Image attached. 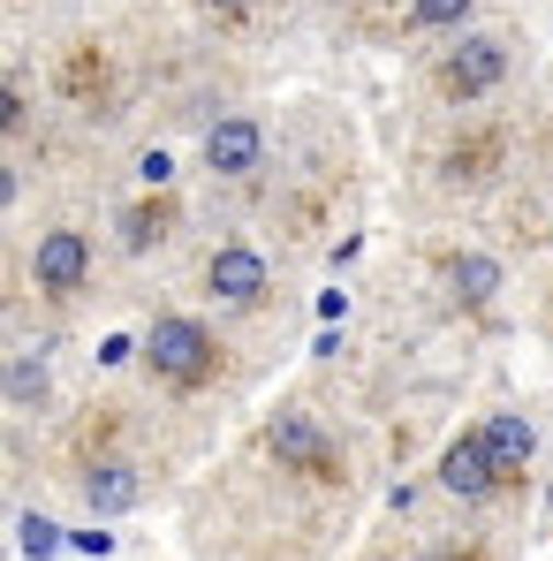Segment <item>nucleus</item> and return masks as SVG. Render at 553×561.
Segmentation results:
<instances>
[{"instance_id": "1", "label": "nucleus", "mask_w": 553, "mask_h": 561, "mask_svg": "<svg viewBox=\"0 0 553 561\" xmlns=\"http://www.w3.org/2000/svg\"><path fill=\"white\" fill-rule=\"evenodd\" d=\"M145 365H152V379H168V387H205L212 365H220V342H212V327L168 311V319L145 334Z\"/></svg>"}, {"instance_id": "2", "label": "nucleus", "mask_w": 553, "mask_h": 561, "mask_svg": "<svg viewBox=\"0 0 553 561\" xmlns=\"http://www.w3.org/2000/svg\"><path fill=\"white\" fill-rule=\"evenodd\" d=\"M500 77H508V46L485 38V31H477V38H456L448 61H440V92L448 99H493Z\"/></svg>"}, {"instance_id": "3", "label": "nucleus", "mask_w": 553, "mask_h": 561, "mask_svg": "<svg viewBox=\"0 0 553 561\" xmlns=\"http://www.w3.org/2000/svg\"><path fill=\"white\" fill-rule=\"evenodd\" d=\"M266 448H274V463L311 470V478H334V470H342L334 440H326V425H319L311 410H280L274 425H266Z\"/></svg>"}, {"instance_id": "4", "label": "nucleus", "mask_w": 553, "mask_h": 561, "mask_svg": "<svg viewBox=\"0 0 553 561\" xmlns=\"http://www.w3.org/2000/svg\"><path fill=\"white\" fill-rule=\"evenodd\" d=\"M31 280H38L46 296H77V288L92 280V243H84L77 228L38 236V251H31Z\"/></svg>"}, {"instance_id": "5", "label": "nucleus", "mask_w": 553, "mask_h": 561, "mask_svg": "<svg viewBox=\"0 0 553 561\" xmlns=\"http://www.w3.org/2000/svg\"><path fill=\"white\" fill-rule=\"evenodd\" d=\"M205 288H212L220 304L251 311V304L266 296V259H258L251 243H220V251H212V266H205Z\"/></svg>"}, {"instance_id": "6", "label": "nucleus", "mask_w": 553, "mask_h": 561, "mask_svg": "<svg viewBox=\"0 0 553 561\" xmlns=\"http://www.w3.org/2000/svg\"><path fill=\"white\" fill-rule=\"evenodd\" d=\"M258 160H266V129L251 114H228V122L205 129V168L212 175H251Z\"/></svg>"}, {"instance_id": "7", "label": "nucleus", "mask_w": 553, "mask_h": 561, "mask_svg": "<svg viewBox=\"0 0 553 561\" xmlns=\"http://www.w3.org/2000/svg\"><path fill=\"white\" fill-rule=\"evenodd\" d=\"M440 485H448L456 501H493V493H500L508 478L493 470V456H485V440H477V433H462L456 448L440 456Z\"/></svg>"}, {"instance_id": "8", "label": "nucleus", "mask_w": 553, "mask_h": 561, "mask_svg": "<svg viewBox=\"0 0 553 561\" xmlns=\"http://www.w3.org/2000/svg\"><path fill=\"white\" fill-rule=\"evenodd\" d=\"M477 440H485V456L500 478H523V470L539 463V433H531V417H516V410H493L485 425H477Z\"/></svg>"}, {"instance_id": "9", "label": "nucleus", "mask_w": 553, "mask_h": 561, "mask_svg": "<svg viewBox=\"0 0 553 561\" xmlns=\"http://www.w3.org/2000/svg\"><path fill=\"white\" fill-rule=\"evenodd\" d=\"M137 493H145V478H137L129 463H114V456L84 470V501H92L99 516H122V508H137Z\"/></svg>"}, {"instance_id": "10", "label": "nucleus", "mask_w": 553, "mask_h": 561, "mask_svg": "<svg viewBox=\"0 0 553 561\" xmlns=\"http://www.w3.org/2000/svg\"><path fill=\"white\" fill-rule=\"evenodd\" d=\"M448 280H456L462 304H493V296H500V259H485V251H456V259H448Z\"/></svg>"}, {"instance_id": "11", "label": "nucleus", "mask_w": 553, "mask_h": 561, "mask_svg": "<svg viewBox=\"0 0 553 561\" xmlns=\"http://www.w3.org/2000/svg\"><path fill=\"white\" fill-rule=\"evenodd\" d=\"M500 168V137L485 129V137H462L456 152H448V183H485Z\"/></svg>"}, {"instance_id": "12", "label": "nucleus", "mask_w": 553, "mask_h": 561, "mask_svg": "<svg viewBox=\"0 0 553 561\" xmlns=\"http://www.w3.org/2000/svg\"><path fill=\"white\" fill-rule=\"evenodd\" d=\"M168 228H175V205H168V197H145V205H129V220H122V243H129V251H152Z\"/></svg>"}, {"instance_id": "13", "label": "nucleus", "mask_w": 553, "mask_h": 561, "mask_svg": "<svg viewBox=\"0 0 553 561\" xmlns=\"http://www.w3.org/2000/svg\"><path fill=\"white\" fill-rule=\"evenodd\" d=\"M0 387H8V402H23V410H31V402H46V387H54V379H46V365H38V357H15Z\"/></svg>"}, {"instance_id": "14", "label": "nucleus", "mask_w": 553, "mask_h": 561, "mask_svg": "<svg viewBox=\"0 0 553 561\" xmlns=\"http://www.w3.org/2000/svg\"><path fill=\"white\" fill-rule=\"evenodd\" d=\"M470 0H410V31H456Z\"/></svg>"}, {"instance_id": "15", "label": "nucleus", "mask_w": 553, "mask_h": 561, "mask_svg": "<svg viewBox=\"0 0 553 561\" xmlns=\"http://www.w3.org/2000/svg\"><path fill=\"white\" fill-rule=\"evenodd\" d=\"M23 554H31V561L61 554V531H54V524H46V516H23Z\"/></svg>"}, {"instance_id": "16", "label": "nucleus", "mask_w": 553, "mask_h": 561, "mask_svg": "<svg viewBox=\"0 0 553 561\" xmlns=\"http://www.w3.org/2000/svg\"><path fill=\"white\" fill-rule=\"evenodd\" d=\"M15 122H23V99H15V84H0V137H8Z\"/></svg>"}, {"instance_id": "17", "label": "nucleus", "mask_w": 553, "mask_h": 561, "mask_svg": "<svg viewBox=\"0 0 553 561\" xmlns=\"http://www.w3.org/2000/svg\"><path fill=\"white\" fill-rule=\"evenodd\" d=\"M8 205H15V168L0 160V213H8Z\"/></svg>"}, {"instance_id": "18", "label": "nucleus", "mask_w": 553, "mask_h": 561, "mask_svg": "<svg viewBox=\"0 0 553 561\" xmlns=\"http://www.w3.org/2000/svg\"><path fill=\"white\" fill-rule=\"evenodd\" d=\"M197 8H212V15H243L251 0H197Z\"/></svg>"}]
</instances>
